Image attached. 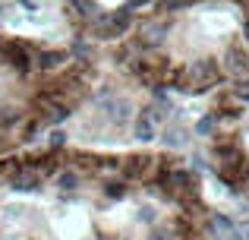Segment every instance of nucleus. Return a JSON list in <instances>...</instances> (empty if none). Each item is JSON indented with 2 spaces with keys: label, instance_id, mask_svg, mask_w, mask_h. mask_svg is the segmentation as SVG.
<instances>
[{
  "label": "nucleus",
  "instance_id": "nucleus-1",
  "mask_svg": "<svg viewBox=\"0 0 249 240\" xmlns=\"http://www.w3.org/2000/svg\"><path fill=\"white\" fill-rule=\"evenodd\" d=\"M148 89L205 95L249 70V0H152L114 48Z\"/></svg>",
  "mask_w": 249,
  "mask_h": 240
},
{
  "label": "nucleus",
  "instance_id": "nucleus-2",
  "mask_svg": "<svg viewBox=\"0 0 249 240\" xmlns=\"http://www.w3.org/2000/svg\"><path fill=\"white\" fill-rule=\"evenodd\" d=\"M95 82V60L70 44L0 35V152L63 123Z\"/></svg>",
  "mask_w": 249,
  "mask_h": 240
},
{
  "label": "nucleus",
  "instance_id": "nucleus-3",
  "mask_svg": "<svg viewBox=\"0 0 249 240\" xmlns=\"http://www.w3.org/2000/svg\"><path fill=\"white\" fill-rule=\"evenodd\" d=\"M196 133L212 139V161L221 180L249 186V70L218 89Z\"/></svg>",
  "mask_w": 249,
  "mask_h": 240
}]
</instances>
